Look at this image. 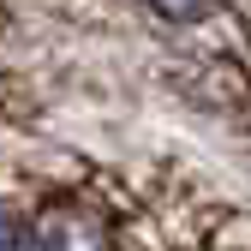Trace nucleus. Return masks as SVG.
Here are the masks:
<instances>
[{
  "mask_svg": "<svg viewBox=\"0 0 251 251\" xmlns=\"http://www.w3.org/2000/svg\"><path fill=\"white\" fill-rule=\"evenodd\" d=\"M36 245L42 251H114V233H108V222L96 209L60 198L36 215Z\"/></svg>",
  "mask_w": 251,
  "mask_h": 251,
  "instance_id": "nucleus-1",
  "label": "nucleus"
},
{
  "mask_svg": "<svg viewBox=\"0 0 251 251\" xmlns=\"http://www.w3.org/2000/svg\"><path fill=\"white\" fill-rule=\"evenodd\" d=\"M144 6H155V12L174 18V24H192V18H209L222 0H144Z\"/></svg>",
  "mask_w": 251,
  "mask_h": 251,
  "instance_id": "nucleus-2",
  "label": "nucleus"
},
{
  "mask_svg": "<svg viewBox=\"0 0 251 251\" xmlns=\"http://www.w3.org/2000/svg\"><path fill=\"white\" fill-rule=\"evenodd\" d=\"M0 251H18V227L6 222V209H0Z\"/></svg>",
  "mask_w": 251,
  "mask_h": 251,
  "instance_id": "nucleus-3",
  "label": "nucleus"
}]
</instances>
